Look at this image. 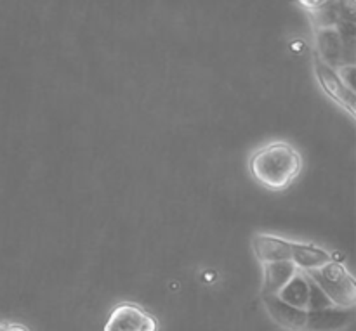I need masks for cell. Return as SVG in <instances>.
Here are the masks:
<instances>
[{
	"mask_svg": "<svg viewBox=\"0 0 356 331\" xmlns=\"http://www.w3.org/2000/svg\"><path fill=\"white\" fill-rule=\"evenodd\" d=\"M264 309L278 326L291 331H305L308 311L291 305L278 295H263Z\"/></svg>",
	"mask_w": 356,
	"mask_h": 331,
	"instance_id": "6",
	"label": "cell"
},
{
	"mask_svg": "<svg viewBox=\"0 0 356 331\" xmlns=\"http://www.w3.org/2000/svg\"><path fill=\"white\" fill-rule=\"evenodd\" d=\"M309 295H312V281H309V278L302 271H299L294 280L282 290V294L278 297L284 298L291 305H296V307H301L308 311Z\"/></svg>",
	"mask_w": 356,
	"mask_h": 331,
	"instance_id": "11",
	"label": "cell"
},
{
	"mask_svg": "<svg viewBox=\"0 0 356 331\" xmlns=\"http://www.w3.org/2000/svg\"><path fill=\"white\" fill-rule=\"evenodd\" d=\"M104 331H159V321L141 305L124 302L113 309Z\"/></svg>",
	"mask_w": 356,
	"mask_h": 331,
	"instance_id": "3",
	"label": "cell"
},
{
	"mask_svg": "<svg viewBox=\"0 0 356 331\" xmlns=\"http://www.w3.org/2000/svg\"><path fill=\"white\" fill-rule=\"evenodd\" d=\"M263 266V295H280L282 290L291 283L299 273L292 260L282 262H268Z\"/></svg>",
	"mask_w": 356,
	"mask_h": 331,
	"instance_id": "8",
	"label": "cell"
},
{
	"mask_svg": "<svg viewBox=\"0 0 356 331\" xmlns=\"http://www.w3.org/2000/svg\"><path fill=\"white\" fill-rule=\"evenodd\" d=\"M316 56L334 69L344 65H355V47H348L337 28L316 30Z\"/></svg>",
	"mask_w": 356,
	"mask_h": 331,
	"instance_id": "5",
	"label": "cell"
},
{
	"mask_svg": "<svg viewBox=\"0 0 356 331\" xmlns=\"http://www.w3.org/2000/svg\"><path fill=\"white\" fill-rule=\"evenodd\" d=\"M315 73L316 78H318L320 87L323 89V92L330 97L336 104H339L344 111L355 117V103H356V94L353 89L346 85L343 82V78L339 76L337 69H334L332 66L325 65L318 56H315Z\"/></svg>",
	"mask_w": 356,
	"mask_h": 331,
	"instance_id": "4",
	"label": "cell"
},
{
	"mask_svg": "<svg viewBox=\"0 0 356 331\" xmlns=\"http://www.w3.org/2000/svg\"><path fill=\"white\" fill-rule=\"evenodd\" d=\"M0 331H28V330L21 325H3L0 326Z\"/></svg>",
	"mask_w": 356,
	"mask_h": 331,
	"instance_id": "14",
	"label": "cell"
},
{
	"mask_svg": "<svg viewBox=\"0 0 356 331\" xmlns=\"http://www.w3.org/2000/svg\"><path fill=\"white\" fill-rule=\"evenodd\" d=\"M299 2H301V6H305L309 12H313V10H318L322 9V7L330 6V3H334V0H299Z\"/></svg>",
	"mask_w": 356,
	"mask_h": 331,
	"instance_id": "13",
	"label": "cell"
},
{
	"mask_svg": "<svg viewBox=\"0 0 356 331\" xmlns=\"http://www.w3.org/2000/svg\"><path fill=\"white\" fill-rule=\"evenodd\" d=\"M249 170L254 179L266 189L284 191L301 173L302 158L294 146L275 141L254 151Z\"/></svg>",
	"mask_w": 356,
	"mask_h": 331,
	"instance_id": "1",
	"label": "cell"
},
{
	"mask_svg": "<svg viewBox=\"0 0 356 331\" xmlns=\"http://www.w3.org/2000/svg\"><path fill=\"white\" fill-rule=\"evenodd\" d=\"M344 316L346 309H313L308 311V321L305 331H334L344 326Z\"/></svg>",
	"mask_w": 356,
	"mask_h": 331,
	"instance_id": "10",
	"label": "cell"
},
{
	"mask_svg": "<svg viewBox=\"0 0 356 331\" xmlns=\"http://www.w3.org/2000/svg\"><path fill=\"white\" fill-rule=\"evenodd\" d=\"M252 248L261 264L291 260L292 255V241L271 235H254Z\"/></svg>",
	"mask_w": 356,
	"mask_h": 331,
	"instance_id": "7",
	"label": "cell"
},
{
	"mask_svg": "<svg viewBox=\"0 0 356 331\" xmlns=\"http://www.w3.org/2000/svg\"><path fill=\"white\" fill-rule=\"evenodd\" d=\"M291 260L296 264L299 271L308 273V271L318 269L332 260V253L329 250L322 248L313 243H296L292 241V255Z\"/></svg>",
	"mask_w": 356,
	"mask_h": 331,
	"instance_id": "9",
	"label": "cell"
},
{
	"mask_svg": "<svg viewBox=\"0 0 356 331\" xmlns=\"http://www.w3.org/2000/svg\"><path fill=\"white\" fill-rule=\"evenodd\" d=\"M305 274L322 291L332 307L353 309L356 302V283L343 262L332 259L325 266Z\"/></svg>",
	"mask_w": 356,
	"mask_h": 331,
	"instance_id": "2",
	"label": "cell"
},
{
	"mask_svg": "<svg viewBox=\"0 0 356 331\" xmlns=\"http://www.w3.org/2000/svg\"><path fill=\"white\" fill-rule=\"evenodd\" d=\"M337 14H339L341 21H348V23H355L356 19V0H336Z\"/></svg>",
	"mask_w": 356,
	"mask_h": 331,
	"instance_id": "12",
	"label": "cell"
}]
</instances>
